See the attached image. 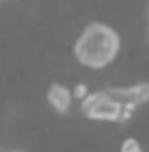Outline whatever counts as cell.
<instances>
[{"label": "cell", "instance_id": "4", "mask_svg": "<svg viewBox=\"0 0 149 152\" xmlns=\"http://www.w3.org/2000/svg\"><path fill=\"white\" fill-rule=\"evenodd\" d=\"M45 100L52 107V111L56 113H67L73 104V91L67 85H60V83H52L48 87V94H45Z\"/></svg>", "mask_w": 149, "mask_h": 152}, {"label": "cell", "instance_id": "5", "mask_svg": "<svg viewBox=\"0 0 149 152\" xmlns=\"http://www.w3.org/2000/svg\"><path fill=\"white\" fill-rule=\"evenodd\" d=\"M119 152H143V146H140L138 139H134V137H127V139H123V143H121Z\"/></svg>", "mask_w": 149, "mask_h": 152}, {"label": "cell", "instance_id": "3", "mask_svg": "<svg viewBox=\"0 0 149 152\" xmlns=\"http://www.w3.org/2000/svg\"><path fill=\"white\" fill-rule=\"evenodd\" d=\"M108 91H110V96L119 102V107L123 109L127 120H130L143 104L149 102V83H134V85L108 87Z\"/></svg>", "mask_w": 149, "mask_h": 152}, {"label": "cell", "instance_id": "6", "mask_svg": "<svg viewBox=\"0 0 149 152\" xmlns=\"http://www.w3.org/2000/svg\"><path fill=\"white\" fill-rule=\"evenodd\" d=\"M0 2H4V0H0Z\"/></svg>", "mask_w": 149, "mask_h": 152}, {"label": "cell", "instance_id": "2", "mask_svg": "<svg viewBox=\"0 0 149 152\" xmlns=\"http://www.w3.org/2000/svg\"><path fill=\"white\" fill-rule=\"evenodd\" d=\"M80 111L84 117L93 122H108V124H121L127 122L123 109L119 102L110 96L108 89H99V91H89L80 100Z\"/></svg>", "mask_w": 149, "mask_h": 152}, {"label": "cell", "instance_id": "1", "mask_svg": "<svg viewBox=\"0 0 149 152\" xmlns=\"http://www.w3.org/2000/svg\"><path fill=\"white\" fill-rule=\"evenodd\" d=\"M121 50L119 33L104 22L86 24L73 41V57L86 70H104L112 65Z\"/></svg>", "mask_w": 149, "mask_h": 152}]
</instances>
